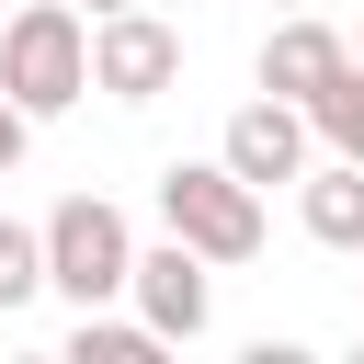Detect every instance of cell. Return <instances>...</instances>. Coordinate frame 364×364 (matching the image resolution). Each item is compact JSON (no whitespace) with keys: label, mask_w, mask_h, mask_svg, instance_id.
<instances>
[{"label":"cell","mask_w":364,"mask_h":364,"mask_svg":"<svg viewBox=\"0 0 364 364\" xmlns=\"http://www.w3.org/2000/svg\"><path fill=\"white\" fill-rule=\"evenodd\" d=\"M0 91L46 125L68 102H91V11L80 0H23L0 23Z\"/></svg>","instance_id":"cell-1"},{"label":"cell","mask_w":364,"mask_h":364,"mask_svg":"<svg viewBox=\"0 0 364 364\" xmlns=\"http://www.w3.org/2000/svg\"><path fill=\"white\" fill-rule=\"evenodd\" d=\"M136 284V228L114 193H57L46 205V296L68 307H125Z\"/></svg>","instance_id":"cell-2"},{"label":"cell","mask_w":364,"mask_h":364,"mask_svg":"<svg viewBox=\"0 0 364 364\" xmlns=\"http://www.w3.org/2000/svg\"><path fill=\"white\" fill-rule=\"evenodd\" d=\"M159 228L171 239H193L216 273H239V262H262V239H273V216H262V193L228 171V159H171L159 171Z\"/></svg>","instance_id":"cell-3"},{"label":"cell","mask_w":364,"mask_h":364,"mask_svg":"<svg viewBox=\"0 0 364 364\" xmlns=\"http://www.w3.org/2000/svg\"><path fill=\"white\" fill-rule=\"evenodd\" d=\"M125 307L159 330V341H205L216 330V262L193 250V239H136V284H125Z\"/></svg>","instance_id":"cell-4"},{"label":"cell","mask_w":364,"mask_h":364,"mask_svg":"<svg viewBox=\"0 0 364 364\" xmlns=\"http://www.w3.org/2000/svg\"><path fill=\"white\" fill-rule=\"evenodd\" d=\"M171 80H182V34H171L148 0L91 23V91H102V102H125V114H136V102H159Z\"/></svg>","instance_id":"cell-5"},{"label":"cell","mask_w":364,"mask_h":364,"mask_svg":"<svg viewBox=\"0 0 364 364\" xmlns=\"http://www.w3.org/2000/svg\"><path fill=\"white\" fill-rule=\"evenodd\" d=\"M216 159H228L250 193H273V182H307V159H318V125H307V102H284V91H250V102L228 114Z\"/></svg>","instance_id":"cell-6"},{"label":"cell","mask_w":364,"mask_h":364,"mask_svg":"<svg viewBox=\"0 0 364 364\" xmlns=\"http://www.w3.org/2000/svg\"><path fill=\"white\" fill-rule=\"evenodd\" d=\"M341 68H353V34H341V23H318V11H284V23L262 34V57H250V80H262V91H284V102H318Z\"/></svg>","instance_id":"cell-7"},{"label":"cell","mask_w":364,"mask_h":364,"mask_svg":"<svg viewBox=\"0 0 364 364\" xmlns=\"http://www.w3.org/2000/svg\"><path fill=\"white\" fill-rule=\"evenodd\" d=\"M296 228L318 239V250H364V159H307V182H296Z\"/></svg>","instance_id":"cell-8"},{"label":"cell","mask_w":364,"mask_h":364,"mask_svg":"<svg viewBox=\"0 0 364 364\" xmlns=\"http://www.w3.org/2000/svg\"><path fill=\"white\" fill-rule=\"evenodd\" d=\"M171 341L136 318V307H80V330H68V364H159Z\"/></svg>","instance_id":"cell-9"},{"label":"cell","mask_w":364,"mask_h":364,"mask_svg":"<svg viewBox=\"0 0 364 364\" xmlns=\"http://www.w3.org/2000/svg\"><path fill=\"white\" fill-rule=\"evenodd\" d=\"M46 296V216L23 228V216H0V318L11 307H34Z\"/></svg>","instance_id":"cell-10"},{"label":"cell","mask_w":364,"mask_h":364,"mask_svg":"<svg viewBox=\"0 0 364 364\" xmlns=\"http://www.w3.org/2000/svg\"><path fill=\"white\" fill-rule=\"evenodd\" d=\"M23 148H34V114H23V102H11V91H0V182H11V171H23Z\"/></svg>","instance_id":"cell-11"},{"label":"cell","mask_w":364,"mask_h":364,"mask_svg":"<svg viewBox=\"0 0 364 364\" xmlns=\"http://www.w3.org/2000/svg\"><path fill=\"white\" fill-rule=\"evenodd\" d=\"M80 11H91V23H102V11H136V0H80Z\"/></svg>","instance_id":"cell-12"},{"label":"cell","mask_w":364,"mask_h":364,"mask_svg":"<svg viewBox=\"0 0 364 364\" xmlns=\"http://www.w3.org/2000/svg\"><path fill=\"white\" fill-rule=\"evenodd\" d=\"M284 11H318V0H284Z\"/></svg>","instance_id":"cell-13"},{"label":"cell","mask_w":364,"mask_h":364,"mask_svg":"<svg viewBox=\"0 0 364 364\" xmlns=\"http://www.w3.org/2000/svg\"><path fill=\"white\" fill-rule=\"evenodd\" d=\"M353 57H364V23H353Z\"/></svg>","instance_id":"cell-14"}]
</instances>
